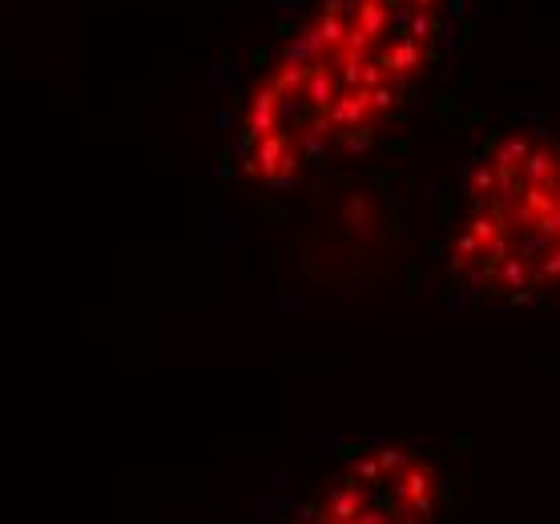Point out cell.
Returning <instances> with one entry per match:
<instances>
[{
    "instance_id": "6da1fadb",
    "label": "cell",
    "mask_w": 560,
    "mask_h": 524,
    "mask_svg": "<svg viewBox=\"0 0 560 524\" xmlns=\"http://www.w3.org/2000/svg\"><path fill=\"white\" fill-rule=\"evenodd\" d=\"M468 0H306L246 85L226 158L291 190L371 154L456 65Z\"/></svg>"
},
{
    "instance_id": "7a4b0ae2",
    "label": "cell",
    "mask_w": 560,
    "mask_h": 524,
    "mask_svg": "<svg viewBox=\"0 0 560 524\" xmlns=\"http://www.w3.org/2000/svg\"><path fill=\"white\" fill-rule=\"evenodd\" d=\"M447 303L488 315L560 311V121L504 109L471 133L435 231Z\"/></svg>"
},
{
    "instance_id": "3957f363",
    "label": "cell",
    "mask_w": 560,
    "mask_h": 524,
    "mask_svg": "<svg viewBox=\"0 0 560 524\" xmlns=\"http://www.w3.org/2000/svg\"><path fill=\"white\" fill-rule=\"evenodd\" d=\"M435 468L408 444H371L318 476L282 524H428Z\"/></svg>"
}]
</instances>
